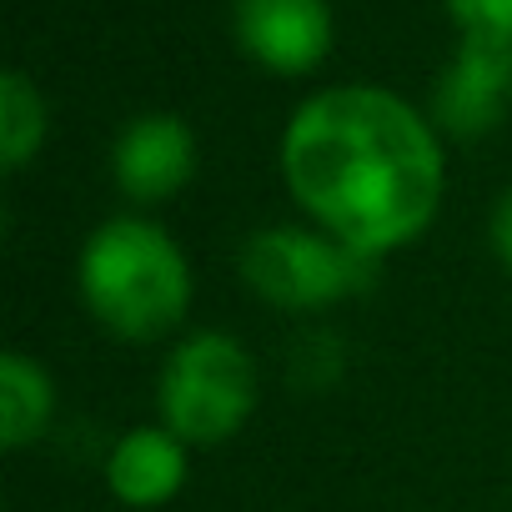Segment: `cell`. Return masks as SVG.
<instances>
[{
	"instance_id": "cell-1",
	"label": "cell",
	"mask_w": 512,
	"mask_h": 512,
	"mask_svg": "<svg viewBox=\"0 0 512 512\" xmlns=\"http://www.w3.org/2000/svg\"><path fill=\"white\" fill-rule=\"evenodd\" d=\"M277 171L302 221L387 262L417 246L447 201L442 131L387 86H322L282 126Z\"/></svg>"
},
{
	"instance_id": "cell-2",
	"label": "cell",
	"mask_w": 512,
	"mask_h": 512,
	"mask_svg": "<svg viewBox=\"0 0 512 512\" xmlns=\"http://www.w3.org/2000/svg\"><path fill=\"white\" fill-rule=\"evenodd\" d=\"M76 297L116 342L146 347L176 337L196 302L191 256L156 216L116 211L81 241Z\"/></svg>"
},
{
	"instance_id": "cell-3",
	"label": "cell",
	"mask_w": 512,
	"mask_h": 512,
	"mask_svg": "<svg viewBox=\"0 0 512 512\" xmlns=\"http://www.w3.org/2000/svg\"><path fill=\"white\" fill-rule=\"evenodd\" d=\"M262 402V372L241 337L221 327H191L171 342L156 372V422L191 452L241 437Z\"/></svg>"
},
{
	"instance_id": "cell-4",
	"label": "cell",
	"mask_w": 512,
	"mask_h": 512,
	"mask_svg": "<svg viewBox=\"0 0 512 512\" xmlns=\"http://www.w3.org/2000/svg\"><path fill=\"white\" fill-rule=\"evenodd\" d=\"M241 282L277 312H332L377 287L382 262L352 251L312 221H267L236 246Z\"/></svg>"
},
{
	"instance_id": "cell-5",
	"label": "cell",
	"mask_w": 512,
	"mask_h": 512,
	"mask_svg": "<svg viewBox=\"0 0 512 512\" xmlns=\"http://www.w3.org/2000/svg\"><path fill=\"white\" fill-rule=\"evenodd\" d=\"M196 166H201V141L191 121L176 111H141L111 141V181L136 211L176 201L191 186Z\"/></svg>"
},
{
	"instance_id": "cell-6",
	"label": "cell",
	"mask_w": 512,
	"mask_h": 512,
	"mask_svg": "<svg viewBox=\"0 0 512 512\" xmlns=\"http://www.w3.org/2000/svg\"><path fill=\"white\" fill-rule=\"evenodd\" d=\"M507 106H512V46L462 36L457 56L432 81L427 96L432 126L452 141H477L502 126Z\"/></svg>"
},
{
	"instance_id": "cell-7",
	"label": "cell",
	"mask_w": 512,
	"mask_h": 512,
	"mask_svg": "<svg viewBox=\"0 0 512 512\" xmlns=\"http://www.w3.org/2000/svg\"><path fill=\"white\" fill-rule=\"evenodd\" d=\"M236 46L272 76H312L332 56L327 0H236Z\"/></svg>"
},
{
	"instance_id": "cell-8",
	"label": "cell",
	"mask_w": 512,
	"mask_h": 512,
	"mask_svg": "<svg viewBox=\"0 0 512 512\" xmlns=\"http://www.w3.org/2000/svg\"><path fill=\"white\" fill-rule=\"evenodd\" d=\"M101 477L121 507L161 512L181 497V487L191 477V447L161 422H136L106 447Z\"/></svg>"
},
{
	"instance_id": "cell-9",
	"label": "cell",
	"mask_w": 512,
	"mask_h": 512,
	"mask_svg": "<svg viewBox=\"0 0 512 512\" xmlns=\"http://www.w3.org/2000/svg\"><path fill=\"white\" fill-rule=\"evenodd\" d=\"M56 377L21 347L0 352V447L6 452H26L36 447L51 422H56Z\"/></svg>"
},
{
	"instance_id": "cell-10",
	"label": "cell",
	"mask_w": 512,
	"mask_h": 512,
	"mask_svg": "<svg viewBox=\"0 0 512 512\" xmlns=\"http://www.w3.org/2000/svg\"><path fill=\"white\" fill-rule=\"evenodd\" d=\"M51 131V106L41 96V86L26 71H6L0 76V161L6 171H26Z\"/></svg>"
},
{
	"instance_id": "cell-11",
	"label": "cell",
	"mask_w": 512,
	"mask_h": 512,
	"mask_svg": "<svg viewBox=\"0 0 512 512\" xmlns=\"http://www.w3.org/2000/svg\"><path fill=\"white\" fill-rule=\"evenodd\" d=\"M442 6H447V16L457 21L462 36L512 46V0H442Z\"/></svg>"
},
{
	"instance_id": "cell-12",
	"label": "cell",
	"mask_w": 512,
	"mask_h": 512,
	"mask_svg": "<svg viewBox=\"0 0 512 512\" xmlns=\"http://www.w3.org/2000/svg\"><path fill=\"white\" fill-rule=\"evenodd\" d=\"M487 236H492V256H497V262H502V272L512 277V186H507V191L497 196Z\"/></svg>"
}]
</instances>
